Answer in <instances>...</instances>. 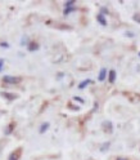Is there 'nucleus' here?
Here are the masks:
<instances>
[{
	"label": "nucleus",
	"mask_w": 140,
	"mask_h": 160,
	"mask_svg": "<svg viewBox=\"0 0 140 160\" xmlns=\"http://www.w3.org/2000/svg\"><path fill=\"white\" fill-rule=\"evenodd\" d=\"M21 78H17V76H9V75H5L3 78V82L7 83V84H18L21 83Z\"/></svg>",
	"instance_id": "obj_1"
},
{
	"label": "nucleus",
	"mask_w": 140,
	"mask_h": 160,
	"mask_svg": "<svg viewBox=\"0 0 140 160\" xmlns=\"http://www.w3.org/2000/svg\"><path fill=\"white\" fill-rule=\"evenodd\" d=\"M0 94H2V97H4L5 99H9V101H13V99L18 98V96H17V94H14V93H8V92H2V93H0Z\"/></svg>",
	"instance_id": "obj_2"
},
{
	"label": "nucleus",
	"mask_w": 140,
	"mask_h": 160,
	"mask_svg": "<svg viewBox=\"0 0 140 160\" xmlns=\"http://www.w3.org/2000/svg\"><path fill=\"white\" fill-rule=\"evenodd\" d=\"M116 78H117V74H116V71L114 70H111V71L108 72V80H109V83H114L116 82Z\"/></svg>",
	"instance_id": "obj_3"
},
{
	"label": "nucleus",
	"mask_w": 140,
	"mask_h": 160,
	"mask_svg": "<svg viewBox=\"0 0 140 160\" xmlns=\"http://www.w3.org/2000/svg\"><path fill=\"white\" fill-rule=\"evenodd\" d=\"M96 21L100 23L102 26H107V19H105V17H104L103 14H100V13L96 16Z\"/></svg>",
	"instance_id": "obj_4"
},
{
	"label": "nucleus",
	"mask_w": 140,
	"mask_h": 160,
	"mask_svg": "<svg viewBox=\"0 0 140 160\" xmlns=\"http://www.w3.org/2000/svg\"><path fill=\"white\" fill-rule=\"evenodd\" d=\"M105 76H107V68H100V72H99V75H98V80L99 82H103V80L105 79Z\"/></svg>",
	"instance_id": "obj_5"
},
{
	"label": "nucleus",
	"mask_w": 140,
	"mask_h": 160,
	"mask_svg": "<svg viewBox=\"0 0 140 160\" xmlns=\"http://www.w3.org/2000/svg\"><path fill=\"white\" fill-rule=\"evenodd\" d=\"M103 129H104L105 132H109V133H111V132H112V129H113L112 123H111V122H104V123H103Z\"/></svg>",
	"instance_id": "obj_6"
},
{
	"label": "nucleus",
	"mask_w": 140,
	"mask_h": 160,
	"mask_svg": "<svg viewBox=\"0 0 140 160\" xmlns=\"http://www.w3.org/2000/svg\"><path fill=\"white\" fill-rule=\"evenodd\" d=\"M19 154H21V150H17V151L12 152L9 155V160H18L19 159Z\"/></svg>",
	"instance_id": "obj_7"
},
{
	"label": "nucleus",
	"mask_w": 140,
	"mask_h": 160,
	"mask_svg": "<svg viewBox=\"0 0 140 160\" xmlns=\"http://www.w3.org/2000/svg\"><path fill=\"white\" fill-rule=\"evenodd\" d=\"M39 49V44L37 43H35V42H31L28 44V51L30 52H34V51H37Z\"/></svg>",
	"instance_id": "obj_8"
},
{
	"label": "nucleus",
	"mask_w": 140,
	"mask_h": 160,
	"mask_svg": "<svg viewBox=\"0 0 140 160\" xmlns=\"http://www.w3.org/2000/svg\"><path fill=\"white\" fill-rule=\"evenodd\" d=\"M91 83H93V82H91L90 79H86V80H84V82H81V83L78 84V89H84L85 87H87L89 84H91Z\"/></svg>",
	"instance_id": "obj_9"
},
{
	"label": "nucleus",
	"mask_w": 140,
	"mask_h": 160,
	"mask_svg": "<svg viewBox=\"0 0 140 160\" xmlns=\"http://www.w3.org/2000/svg\"><path fill=\"white\" fill-rule=\"evenodd\" d=\"M49 127H50V124H49V123H44V124H41V127H40V133H45L48 129H49Z\"/></svg>",
	"instance_id": "obj_10"
},
{
	"label": "nucleus",
	"mask_w": 140,
	"mask_h": 160,
	"mask_svg": "<svg viewBox=\"0 0 140 160\" xmlns=\"http://www.w3.org/2000/svg\"><path fill=\"white\" fill-rule=\"evenodd\" d=\"M75 11H76V8H75V7H72V8H66L63 13H64V14L67 16V14H69V13H71V12H75Z\"/></svg>",
	"instance_id": "obj_11"
},
{
	"label": "nucleus",
	"mask_w": 140,
	"mask_h": 160,
	"mask_svg": "<svg viewBox=\"0 0 140 160\" xmlns=\"http://www.w3.org/2000/svg\"><path fill=\"white\" fill-rule=\"evenodd\" d=\"M109 145H111L109 142H105L104 145H102V147H100V151H102V152H105V150H107V148H109Z\"/></svg>",
	"instance_id": "obj_12"
},
{
	"label": "nucleus",
	"mask_w": 140,
	"mask_h": 160,
	"mask_svg": "<svg viewBox=\"0 0 140 160\" xmlns=\"http://www.w3.org/2000/svg\"><path fill=\"white\" fill-rule=\"evenodd\" d=\"M72 5H75L73 0H69V2H66V3H64V7H66V8H72Z\"/></svg>",
	"instance_id": "obj_13"
},
{
	"label": "nucleus",
	"mask_w": 140,
	"mask_h": 160,
	"mask_svg": "<svg viewBox=\"0 0 140 160\" xmlns=\"http://www.w3.org/2000/svg\"><path fill=\"white\" fill-rule=\"evenodd\" d=\"M73 99H75V101H77V102H80V103H85V101H84V99H82L81 97L75 96V97H73Z\"/></svg>",
	"instance_id": "obj_14"
},
{
	"label": "nucleus",
	"mask_w": 140,
	"mask_h": 160,
	"mask_svg": "<svg viewBox=\"0 0 140 160\" xmlns=\"http://www.w3.org/2000/svg\"><path fill=\"white\" fill-rule=\"evenodd\" d=\"M108 13H109V11L107 8H104V7L100 8V14H108Z\"/></svg>",
	"instance_id": "obj_15"
},
{
	"label": "nucleus",
	"mask_w": 140,
	"mask_h": 160,
	"mask_svg": "<svg viewBox=\"0 0 140 160\" xmlns=\"http://www.w3.org/2000/svg\"><path fill=\"white\" fill-rule=\"evenodd\" d=\"M134 21L140 23V16H139V14H134Z\"/></svg>",
	"instance_id": "obj_16"
},
{
	"label": "nucleus",
	"mask_w": 140,
	"mask_h": 160,
	"mask_svg": "<svg viewBox=\"0 0 140 160\" xmlns=\"http://www.w3.org/2000/svg\"><path fill=\"white\" fill-rule=\"evenodd\" d=\"M3 66H4V59H3V58H0V71L3 70Z\"/></svg>",
	"instance_id": "obj_17"
},
{
	"label": "nucleus",
	"mask_w": 140,
	"mask_h": 160,
	"mask_svg": "<svg viewBox=\"0 0 140 160\" xmlns=\"http://www.w3.org/2000/svg\"><path fill=\"white\" fill-rule=\"evenodd\" d=\"M12 129H13V125L11 124V125H9V128H8V131H7L5 133H7V134H11V132H12Z\"/></svg>",
	"instance_id": "obj_18"
},
{
	"label": "nucleus",
	"mask_w": 140,
	"mask_h": 160,
	"mask_svg": "<svg viewBox=\"0 0 140 160\" xmlns=\"http://www.w3.org/2000/svg\"><path fill=\"white\" fill-rule=\"evenodd\" d=\"M0 45H2L3 48H9V44H8V43H4V42H3V43H0Z\"/></svg>",
	"instance_id": "obj_19"
},
{
	"label": "nucleus",
	"mask_w": 140,
	"mask_h": 160,
	"mask_svg": "<svg viewBox=\"0 0 140 160\" xmlns=\"http://www.w3.org/2000/svg\"><path fill=\"white\" fill-rule=\"evenodd\" d=\"M126 35H127V36H134V34H133V32H128V31L126 32Z\"/></svg>",
	"instance_id": "obj_20"
},
{
	"label": "nucleus",
	"mask_w": 140,
	"mask_h": 160,
	"mask_svg": "<svg viewBox=\"0 0 140 160\" xmlns=\"http://www.w3.org/2000/svg\"><path fill=\"white\" fill-rule=\"evenodd\" d=\"M117 160H127V159H126V158H118Z\"/></svg>",
	"instance_id": "obj_21"
},
{
	"label": "nucleus",
	"mask_w": 140,
	"mask_h": 160,
	"mask_svg": "<svg viewBox=\"0 0 140 160\" xmlns=\"http://www.w3.org/2000/svg\"><path fill=\"white\" fill-rule=\"evenodd\" d=\"M139 57H140V52H139Z\"/></svg>",
	"instance_id": "obj_22"
}]
</instances>
